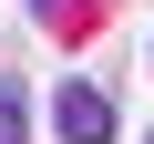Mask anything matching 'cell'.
Returning <instances> with one entry per match:
<instances>
[{"mask_svg": "<svg viewBox=\"0 0 154 144\" xmlns=\"http://www.w3.org/2000/svg\"><path fill=\"white\" fill-rule=\"evenodd\" d=\"M41 31H93V0H21Z\"/></svg>", "mask_w": 154, "mask_h": 144, "instance_id": "obj_2", "label": "cell"}, {"mask_svg": "<svg viewBox=\"0 0 154 144\" xmlns=\"http://www.w3.org/2000/svg\"><path fill=\"white\" fill-rule=\"evenodd\" d=\"M0 144H31V93L0 72Z\"/></svg>", "mask_w": 154, "mask_h": 144, "instance_id": "obj_3", "label": "cell"}, {"mask_svg": "<svg viewBox=\"0 0 154 144\" xmlns=\"http://www.w3.org/2000/svg\"><path fill=\"white\" fill-rule=\"evenodd\" d=\"M51 134L62 144H113V93L103 83H62L51 93Z\"/></svg>", "mask_w": 154, "mask_h": 144, "instance_id": "obj_1", "label": "cell"}, {"mask_svg": "<svg viewBox=\"0 0 154 144\" xmlns=\"http://www.w3.org/2000/svg\"><path fill=\"white\" fill-rule=\"evenodd\" d=\"M144 144H154V134H144Z\"/></svg>", "mask_w": 154, "mask_h": 144, "instance_id": "obj_4", "label": "cell"}]
</instances>
